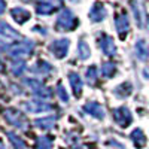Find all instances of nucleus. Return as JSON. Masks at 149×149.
I'll return each instance as SVG.
<instances>
[{
  "label": "nucleus",
  "instance_id": "obj_16",
  "mask_svg": "<svg viewBox=\"0 0 149 149\" xmlns=\"http://www.w3.org/2000/svg\"><path fill=\"white\" fill-rule=\"evenodd\" d=\"M10 15L18 24H24L29 18H30V12L24 8H14L10 10Z\"/></svg>",
  "mask_w": 149,
  "mask_h": 149
},
{
  "label": "nucleus",
  "instance_id": "obj_31",
  "mask_svg": "<svg viewBox=\"0 0 149 149\" xmlns=\"http://www.w3.org/2000/svg\"><path fill=\"white\" fill-rule=\"evenodd\" d=\"M0 149H5V146H3L2 143H0Z\"/></svg>",
  "mask_w": 149,
  "mask_h": 149
},
{
  "label": "nucleus",
  "instance_id": "obj_8",
  "mask_svg": "<svg viewBox=\"0 0 149 149\" xmlns=\"http://www.w3.org/2000/svg\"><path fill=\"white\" fill-rule=\"evenodd\" d=\"M63 3V0H40L36 6V12L39 15H49L55 9H58Z\"/></svg>",
  "mask_w": 149,
  "mask_h": 149
},
{
  "label": "nucleus",
  "instance_id": "obj_4",
  "mask_svg": "<svg viewBox=\"0 0 149 149\" xmlns=\"http://www.w3.org/2000/svg\"><path fill=\"white\" fill-rule=\"evenodd\" d=\"M34 49V43L31 42V40H22V42H19V43H17V45H14V46H10V49H9V55L12 57V58H21V57H24V55H29L31 51Z\"/></svg>",
  "mask_w": 149,
  "mask_h": 149
},
{
  "label": "nucleus",
  "instance_id": "obj_26",
  "mask_svg": "<svg viewBox=\"0 0 149 149\" xmlns=\"http://www.w3.org/2000/svg\"><path fill=\"white\" fill-rule=\"evenodd\" d=\"M131 8H133V12H134V17H136V22H137L139 27H143V21H142V10H140V6L139 3L133 0L131 2Z\"/></svg>",
  "mask_w": 149,
  "mask_h": 149
},
{
  "label": "nucleus",
  "instance_id": "obj_27",
  "mask_svg": "<svg viewBox=\"0 0 149 149\" xmlns=\"http://www.w3.org/2000/svg\"><path fill=\"white\" fill-rule=\"evenodd\" d=\"M97 76H98V72L95 66H91L88 70H86V81H88L90 85H94L97 82Z\"/></svg>",
  "mask_w": 149,
  "mask_h": 149
},
{
  "label": "nucleus",
  "instance_id": "obj_2",
  "mask_svg": "<svg viewBox=\"0 0 149 149\" xmlns=\"http://www.w3.org/2000/svg\"><path fill=\"white\" fill-rule=\"evenodd\" d=\"M24 84L31 90V93L34 95L40 97V98H49L52 95L51 88H48L46 85H43L40 81H37V79H24Z\"/></svg>",
  "mask_w": 149,
  "mask_h": 149
},
{
  "label": "nucleus",
  "instance_id": "obj_24",
  "mask_svg": "<svg viewBox=\"0 0 149 149\" xmlns=\"http://www.w3.org/2000/svg\"><path fill=\"white\" fill-rule=\"evenodd\" d=\"M24 70H26V63H24L22 60H15L10 66V72L14 73L15 76H21Z\"/></svg>",
  "mask_w": 149,
  "mask_h": 149
},
{
  "label": "nucleus",
  "instance_id": "obj_7",
  "mask_svg": "<svg viewBox=\"0 0 149 149\" xmlns=\"http://www.w3.org/2000/svg\"><path fill=\"white\" fill-rule=\"evenodd\" d=\"M22 109L29 113H40V112H49L52 109L51 104L39 100H30V102H22Z\"/></svg>",
  "mask_w": 149,
  "mask_h": 149
},
{
  "label": "nucleus",
  "instance_id": "obj_25",
  "mask_svg": "<svg viewBox=\"0 0 149 149\" xmlns=\"http://www.w3.org/2000/svg\"><path fill=\"white\" fill-rule=\"evenodd\" d=\"M115 72H116V67L113 63H104L102 66V74L104 78H112L115 74Z\"/></svg>",
  "mask_w": 149,
  "mask_h": 149
},
{
  "label": "nucleus",
  "instance_id": "obj_17",
  "mask_svg": "<svg viewBox=\"0 0 149 149\" xmlns=\"http://www.w3.org/2000/svg\"><path fill=\"white\" fill-rule=\"evenodd\" d=\"M0 34L5 36L6 39H19V34L17 30H14L8 22L0 21Z\"/></svg>",
  "mask_w": 149,
  "mask_h": 149
},
{
  "label": "nucleus",
  "instance_id": "obj_20",
  "mask_svg": "<svg viewBox=\"0 0 149 149\" xmlns=\"http://www.w3.org/2000/svg\"><path fill=\"white\" fill-rule=\"evenodd\" d=\"M57 118L55 116H48V118H39L34 121V125L37 128H42V130H51L54 127Z\"/></svg>",
  "mask_w": 149,
  "mask_h": 149
},
{
  "label": "nucleus",
  "instance_id": "obj_12",
  "mask_svg": "<svg viewBox=\"0 0 149 149\" xmlns=\"http://www.w3.org/2000/svg\"><path fill=\"white\" fill-rule=\"evenodd\" d=\"M84 110L88 115L97 118V119H104V109L102 107V104H98L97 102H90L84 104Z\"/></svg>",
  "mask_w": 149,
  "mask_h": 149
},
{
  "label": "nucleus",
  "instance_id": "obj_13",
  "mask_svg": "<svg viewBox=\"0 0 149 149\" xmlns=\"http://www.w3.org/2000/svg\"><path fill=\"white\" fill-rule=\"evenodd\" d=\"M30 72L33 74H37V76H46V74H49L52 72V66L49 64L48 61H45V60H39L37 63L33 64Z\"/></svg>",
  "mask_w": 149,
  "mask_h": 149
},
{
  "label": "nucleus",
  "instance_id": "obj_18",
  "mask_svg": "<svg viewBox=\"0 0 149 149\" xmlns=\"http://www.w3.org/2000/svg\"><path fill=\"white\" fill-rule=\"evenodd\" d=\"M130 137H131V140H133V143H134L136 148H143L146 145V136L143 134V131L140 128L133 130L131 134H130Z\"/></svg>",
  "mask_w": 149,
  "mask_h": 149
},
{
  "label": "nucleus",
  "instance_id": "obj_9",
  "mask_svg": "<svg viewBox=\"0 0 149 149\" xmlns=\"http://www.w3.org/2000/svg\"><path fill=\"white\" fill-rule=\"evenodd\" d=\"M115 27H116V31H118L119 37L124 39V37L127 36L128 30H130V21H128V17L125 15V12L116 15V18H115Z\"/></svg>",
  "mask_w": 149,
  "mask_h": 149
},
{
  "label": "nucleus",
  "instance_id": "obj_1",
  "mask_svg": "<svg viewBox=\"0 0 149 149\" xmlns=\"http://www.w3.org/2000/svg\"><path fill=\"white\" fill-rule=\"evenodd\" d=\"M78 26V19L72 14V10L66 9L58 15L55 21V30L57 31H70Z\"/></svg>",
  "mask_w": 149,
  "mask_h": 149
},
{
  "label": "nucleus",
  "instance_id": "obj_32",
  "mask_svg": "<svg viewBox=\"0 0 149 149\" xmlns=\"http://www.w3.org/2000/svg\"><path fill=\"white\" fill-rule=\"evenodd\" d=\"M148 22H149V18H148Z\"/></svg>",
  "mask_w": 149,
  "mask_h": 149
},
{
  "label": "nucleus",
  "instance_id": "obj_5",
  "mask_svg": "<svg viewBox=\"0 0 149 149\" xmlns=\"http://www.w3.org/2000/svg\"><path fill=\"white\" fill-rule=\"evenodd\" d=\"M113 119H115V122L118 124L119 127L124 128V127H128L130 124H131L133 116H131V113H130L128 107L121 106V107L113 109Z\"/></svg>",
  "mask_w": 149,
  "mask_h": 149
},
{
  "label": "nucleus",
  "instance_id": "obj_29",
  "mask_svg": "<svg viewBox=\"0 0 149 149\" xmlns=\"http://www.w3.org/2000/svg\"><path fill=\"white\" fill-rule=\"evenodd\" d=\"M9 46H8V43L6 42H2L0 40V52H9Z\"/></svg>",
  "mask_w": 149,
  "mask_h": 149
},
{
  "label": "nucleus",
  "instance_id": "obj_28",
  "mask_svg": "<svg viewBox=\"0 0 149 149\" xmlns=\"http://www.w3.org/2000/svg\"><path fill=\"white\" fill-rule=\"evenodd\" d=\"M57 94H58V97H60L61 102H64V103L69 102V94H67V91L64 90V86L61 85V84L57 85Z\"/></svg>",
  "mask_w": 149,
  "mask_h": 149
},
{
  "label": "nucleus",
  "instance_id": "obj_3",
  "mask_svg": "<svg viewBox=\"0 0 149 149\" xmlns=\"http://www.w3.org/2000/svg\"><path fill=\"white\" fill-rule=\"evenodd\" d=\"M3 115H5V119L10 124V125H14V127L19 128V130H26L27 121H26V118H24V115L19 113L18 110H15V109H5Z\"/></svg>",
  "mask_w": 149,
  "mask_h": 149
},
{
  "label": "nucleus",
  "instance_id": "obj_10",
  "mask_svg": "<svg viewBox=\"0 0 149 149\" xmlns=\"http://www.w3.org/2000/svg\"><path fill=\"white\" fill-rule=\"evenodd\" d=\"M106 15H107V10H106L104 5L100 2H95L90 10V19L93 22H102L106 18Z\"/></svg>",
  "mask_w": 149,
  "mask_h": 149
},
{
  "label": "nucleus",
  "instance_id": "obj_19",
  "mask_svg": "<svg viewBox=\"0 0 149 149\" xmlns=\"http://www.w3.org/2000/svg\"><path fill=\"white\" fill-rule=\"evenodd\" d=\"M131 91H133L131 84L130 82H122V84H119L116 88L113 90V94L116 97H119V98H125V97H128L131 94Z\"/></svg>",
  "mask_w": 149,
  "mask_h": 149
},
{
  "label": "nucleus",
  "instance_id": "obj_21",
  "mask_svg": "<svg viewBox=\"0 0 149 149\" xmlns=\"http://www.w3.org/2000/svg\"><path fill=\"white\" fill-rule=\"evenodd\" d=\"M6 136L9 137V142L12 143V146H14L15 149H26V143H24V140L21 137H18V136L15 133H12V131H8Z\"/></svg>",
  "mask_w": 149,
  "mask_h": 149
},
{
  "label": "nucleus",
  "instance_id": "obj_6",
  "mask_svg": "<svg viewBox=\"0 0 149 149\" xmlns=\"http://www.w3.org/2000/svg\"><path fill=\"white\" fill-rule=\"evenodd\" d=\"M69 46H70L69 39H58L49 45V51L52 52V55L55 58H64L67 51H69Z\"/></svg>",
  "mask_w": 149,
  "mask_h": 149
},
{
  "label": "nucleus",
  "instance_id": "obj_15",
  "mask_svg": "<svg viewBox=\"0 0 149 149\" xmlns=\"http://www.w3.org/2000/svg\"><path fill=\"white\" fill-rule=\"evenodd\" d=\"M69 81H70V85H72L73 94L76 97H81V94H82V79H81V76L76 72H70L69 73Z\"/></svg>",
  "mask_w": 149,
  "mask_h": 149
},
{
  "label": "nucleus",
  "instance_id": "obj_30",
  "mask_svg": "<svg viewBox=\"0 0 149 149\" xmlns=\"http://www.w3.org/2000/svg\"><path fill=\"white\" fill-rule=\"evenodd\" d=\"M5 8H6V3L3 2V0H0V15L5 12Z\"/></svg>",
  "mask_w": 149,
  "mask_h": 149
},
{
  "label": "nucleus",
  "instance_id": "obj_11",
  "mask_svg": "<svg viewBox=\"0 0 149 149\" xmlns=\"http://www.w3.org/2000/svg\"><path fill=\"white\" fill-rule=\"evenodd\" d=\"M98 45H100L102 51H103L106 55H109V57H113V55L116 54V46H115L113 39H112L110 36L103 34V36L100 37V39H98Z\"/></svg>",
  "mask_w": 149,
  "mask_h": 149
},
{
  "label": "nucleus",
  "instance_id": "obj_14",
  "mask_svg": "<svg viewBox=\"0 0 149 149\" xmlns=\"http://www.w3.org/2000/svg\"><path fill=\"white\" fill-rule=\"evenodd\" d=\"M136 49V57H137L140 61H146L149 58V45L145 39H139L134 45Z\"/></svg>",
  "mask_w": 149,
  "mask_h": 149
},
{
  "label": "nucleus",
  "instance_id": "obj_23",
  "mask_svg": "<svg viewBox=\"0 0 149 149\" xmlns=\"http://www.w3.org/2000/svg\"><path fill=\"white\" fill-rule=\"evenodd\" d=\"M37 149H52V139L49 136H40L36 142Z\"/></svg>",
  "mask_w": 149,
  "mask_h": 149
},
{
  "label": "nucleus",
  "instance_id": "obj_22",
  "mask_svg": "<svg viewBox=\"0 0 149 149\" xmlns=\"http://www.w3.org/2000/svg\"><path fill=\"white\" fill-rule=\"evenodd\" d=\"M78 54H79V58H81V60L90 58L91 49H90V45L86 43L85 40H81V42H79V45H78Z\"/></svg>",
  "mask_w": 149,
  "mask_h": 149
}]
</instances>
